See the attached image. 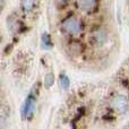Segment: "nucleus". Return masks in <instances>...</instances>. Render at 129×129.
I'll use <instances>...</instances> for the list:
<instances>
[{"mask_svg": "<svg viewBox=\"0 0 129 129\" xmlns=\"http://www.w3.org/2000/svg\"><path fill=\"white\" fill-rule=\"evenodd\" d=\"M57 28L64 41L80 40V38L85 36L87 33L85 17L74 9L60 14Z\"/></svg>", "mask_w": 129, "mask_h": 129, "instance_id": "obj_1", "label": "nucleus"}, {"mask_svg": "<svg viewBox=\"0 0 129 129\" xmlns=\"http://www.w3.org/2000/svg\"><path fill=\"white\" fill-rule=\"evenodd\" d=\"M85 38L88 50L96 53H102L107 51L110 44L113 42V32L107 24L96 23L87 29Z\"/></svg>", "mask_w": 129, "mask_h": 129, "instance_id": "obj_2", "label": "nucleus"}, {"mask_svg": "<svg viewBox=\"0 0 129 129\" xmlns=\"http://www.w3.org/2000/svg\"><path fill=\"white\" fill-rule=\"evenodd\" d=\"M102 0H73V9L85 18L100 15Z\"/></svg>", "mask_w": 129, "mask_h": 129, "instance_id": "obj_3", "label": "nucleus"}, {"mask_svg": "<svg viewBox=\"0 0 129 129\" xmlns=\"http://www.w3.org/2000/svg\"><path fill=\"white\" fill-rule=\"evenodd\" d=\"M110 107L118 113H125L128 110L129 101L127 96L122 95V94H118V95L112 98L111 102H110Z\"/></svg>", "mask_w": 129, "mask_h": 129, "instance_id": "obj_4", "label": "nucleus"}, {"mask_svg": "<svg viewBox=\"0 0 129 129\" xmlns=\"http://www.w3.org/2000/svg\"><path fill=\"white\" fill-rule=\"evenodd\" d=\"M38 4L39 0H20V9H22L23 14L28 15L35 10Z\"/></svg>", "mask_w": 129, "mask_h": 129, "instance_id": "obj_5", "label": "nucleus"}, {"mask_svg": "<svg viewBox=\"0 0 129 129\" xmlns=\"http://www.w3.org/2000/svg\"><path fill=\"white\" fill-rule=\"evenodd\" d=\"M34 107H35V100L33 99V96L29 95L28 98L26 99V101H25L24 105H23V109H22L23 117L26 118L29 114H32V112H33V110H34Z\"/></svg>", "mask_w": 129, "mask_h": 129, "instance_id": "obj_6", "label": "nucleus"}, {"mask_svg": "<svg viewBox=\"0 0 129 129\" xmlns=\"http://www.w3.org/2000/svg\"><path fill=\"white\" fill-rule=\"evenodd\" d=\"M54 6L60 14L68 11L70 7H73V0H54Z\"/></svg>", "mask_w": 129, "mask_h": 129, "instance_id": "obj_7", "label": "nucleus"}, {"mask_svg": "<svg viewBox=\"0 0 129 129\" xmlns=\"http://www.w3.org/2000/svg\"><path fill=\"white\" fill-rule=\"evenodd\" d=\"M59 82H60V86L62 87V88H68V86H69V79H68V77H67L66 75H61Z\"/></svg>", "mask_w": 129, "mask_h": 129, "instance_id": "obj_8", "label": "nucleus"}, {"mask_svg": "<svg viewBox=\"0 0 129 129\" xmlns=\"http://www.w3.org/2000/svg\"><path fill=\"white\" fill-rule=\"evenodd\" d=\"M44 83L47 85V87H50L52 84H53V75L52 74H48L44 77Z\"/></svg>", "mask_w": 129, "mask_h": 129, "instance_id": "obj_9", "label": "nucleus"}]
</instances>
